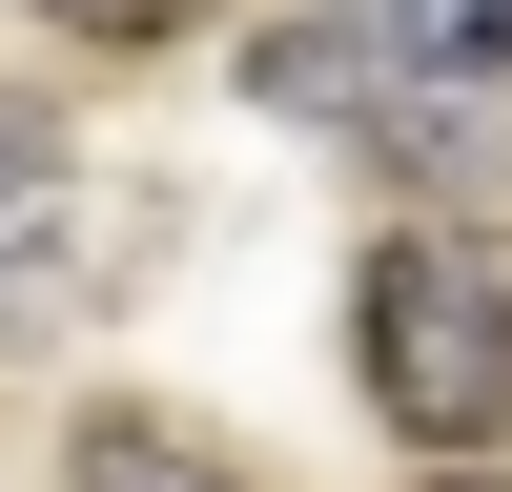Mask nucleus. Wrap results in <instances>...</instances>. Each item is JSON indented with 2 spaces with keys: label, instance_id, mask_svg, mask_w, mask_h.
Here are the masks:
<instances>
[{
  "label": "nucleus",
  "instance_id": "2",
  "mask_svg": "<svg viewBox=\"0 0 512 492\" xmlns=\"http://www.w3.org/2000/svg\"><path fill=\"white\" fill-rule=\"evenodd\" d=\"M82 267H103L82 144H62V103H21V82H0V349H41V328L82 308Z\"/></svg>",
  "mask_w": 512,
  "mask_h": 492
},
{
  "label": "nucleus",
  "instance_id": "5",
  "mask_svg": "<svg viewBox=\"0 0 512 492\" xmlns=\"http://www.w3.org/2000/svg\"><path fill=\"white\" fill-rule=\"evenodd\" d=\"M472 492H492V472H472Z\"/></svg>",
  "mask_w": 512,
  "mask_h": 492
},
{
  "label": "nucleus",
  "instance_id": "4",
  "mask_svg": "<svg viewBox=\"0 0 512 492\" xmlns=\"http://www.w3.org/2000/svg\"><path fill=\"white\" fill-rule=\"evenodd\" d=\"M41 41H82V62H164V41H205V0H21Z\"/></svg>",
  "mask_w": 512,
  "mask_h": 492
},
{
  "label": "nucleus",
  "instance_id": "3",
  "mask_svg": "<svg viewBox=\"0 0 512 492\" xmlns=\"http://www.w3.org/2000/svg\"><path fill=\"white\" fill-rule=\"evenodd\" d=\"M62 492H246V451L185 431V410H82V431H62Z\"/></svg>",
  "mask_w": 512,
  "mask_h": 492
},
{
  "label": "nucleus",
  "instance_id": "1",
  "mask_svg": "<svg viewBox=\"0 0 512 492\" xmlns=\"http://www.w3.org/2000/svg\"><path fill=\"white\" fill-rule=\"evenodd\" d=\"M349 390L410 451H512V246L492 226H369V267H349Z\"/></svg>",
  "mask_w": 512,
  "mask_h": 492
}]
</instances>
